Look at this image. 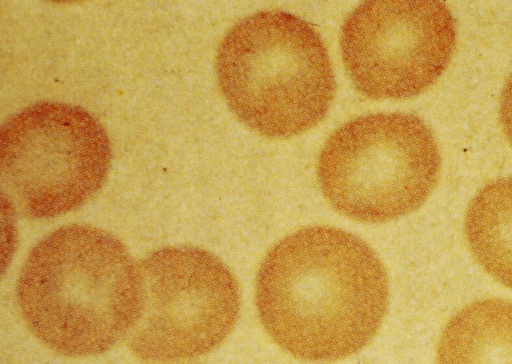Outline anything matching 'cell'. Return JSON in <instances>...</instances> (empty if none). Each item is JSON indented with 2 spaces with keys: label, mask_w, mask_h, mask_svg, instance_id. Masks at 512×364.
I'll return each instance as SVG.
<instances>
[{
  "label": "cell",
  "mask_w": 512,
  "mask_h": 364,
  "mask_svg": "<svg viewBox=\"0 0 512 364\" xmlns=\"http://www.w3.org/2000/svg\"><path fill=\"white\" fill-rule=\"evenodd\" d=\"M437 364H512V302L475 301L445 325Z\"/></svg>",
  "instance_id": "obj_8"
},
{
  "label": "cell",
  "mask_w": 512,
  "mask_h": 364,
  "mask_svg": "<svg viewBox=\"0 0 512 364\" xmlns=\"http://www.w3.org/2000/svg\"><path fill=\"white\" fill-rule=\"evenodd\" d=\"M499 118L504 135L512 147V73L507 78L500 96Z\"/></svg>",
  "instance_id": "obj_10"
},
{
  "label": "cell",
  "mask_w": 512,
  "mask_h": 364,
  "mask_svg": "<svg viewBox=\"0 0 512 364\" xmlns=\"http://www.w3.org/2000/svg\"><path fill=\"white\" fill-rule=\"evenodd\" d=\"M215 71L232 113L270 138H289L316 126L336 88L318 31L280 10L260 11L235 23L218 46Z\"/></svg>",
  "instance_id": "obj_3"
},
{
  "label": "cell",
  "mask_w": 512,
  "mask_h": 364,
  "mask_svg": "<svg viewBox=\"0 0 512 364\" xmlns=\"http://www.w3.org/2000/svg\"><path fill=\"white\" fill-rule=\"evenodd\" d=\"M456 24L438 0H370L358 5L340 31L342 60L362 95L406 99L431 87L447 69Z\"/></svg>",
  "instance_id": "obj_7"
},
{
  "label": "cell",
  "mask_w": 512,
  "mask_h": 364,
  "mask_svg": "<svg viewBox=\"0 0 512 364\" xmlns=\"http://www.w3.org/2000/svg\"><path fill=\"white\" fill-rule=\"evenodd\" d=\"M441 168L437 141L410 113H374L353 118L321 149V191L340 214L383 223L420 208L435 188Z\"/></svg>",
  "instance_id": "obj_4"
},
{
  "label": "cell",
  "mask_w": 512,
  "mask_h": 364,
  "mask_svg": "<svg viewBox=\"0 0 512 364\" xmlns=\"http://www.w3.org/2000/svg\"><path fill=\"white\" fill-rule=\"evenodd\" d=\"M389 296L386 269L361 238L309 226L275 243L256 276L259 320L293 357L331 362L363 349L377 333Z\"/></svg>",
  "instance_id": "obj_1"
},
{
  "label": "cell",
  "mask_w": 512,
  "mask_h": 364,
  "mask_svg": "<svg viewBox=\"0 0 512 364\" xmlns=\"http://www.w3.org/2000/svg\"><path fill=\"white\" fill-rule=\"evenodd\" d=\"M140 307L128 334L131 351L150 361L193 358L213 351L240 313L238 284L208 250L168 246L139 264Z\"/></svg>",
  "instance_id": "obj_6"
},
{
  "label": "cell",
  "mask_w": 512,
  "mask_h": 364,
  "mask_svg": "<svg viewBox=\"0 0 512 364\" xmlns=\"http://www.w3.org/2000/svg\"><path fill=\"white\" fill-rule=\"evenodd\" d=\"M464 233L479 265L512 289V175L487 183L474 195Z\"/></svg>",
  "instance_id": "obj_9"
},
{
  "label": "cell",
  "mask_w": 512,
  "mask_h": 364,
  "mask_svg": "<svg viewBox=\"0 0 512 364\" xmlns=\"http://www.w3.org/2000/svg\"><path fill=\"white\" fill-rule=\"evenodd\" d=\"M110 162L103 125L80 106L38 102L1 126L2 198L28 218H52L83 205L102 187Z\"/></svg>",
  "instance_id": "obj_5"
},
{
  "label": "cell",
  "mask_w": 512,
  "mask_h": 364,
  "mask_svg": "<svg viewBox=\"0 0 512 364\" xmlns=\"http://www.w3.org/2000/svg\"><path fill=\"white\" fill-rule=\"evenodd\" d=\"M16 292L26 325L43 344L69 357L98 355L136 322L139 265L111 233L70 224L32 248Z\"/></svg>",
  "instance_id": "obj_2"
}]
</instances>
